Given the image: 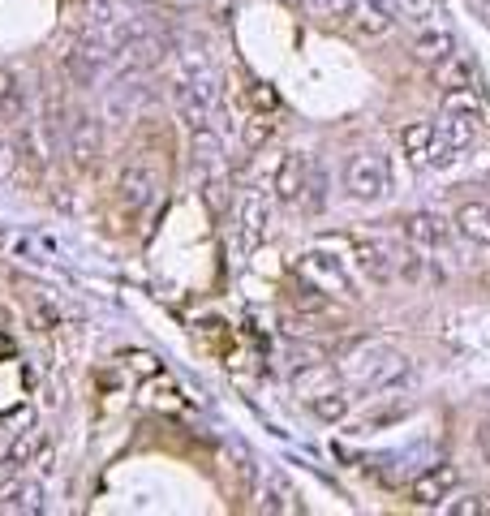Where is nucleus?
Instances as JSON below:
<instances>
[{
  "label": "nucleus",
  "mask_w": 490,
  "mask_h": 516,
  "mask_svg": "<svg viewBox=\"0 0 490 516\" xmlns=\"http://www.w3.org/2000/svg\"><path fill=\"white\" fill-rule=\"evenodd\" d=\"M396 280H405V284H422L426 280L422 246H396Z\"/></svg>",
  "instance_id": "nucleus-18"
},
{
  "label": "nucleus",
  "mask_w": 490,
  "mask_h": 516,
  "mask_svg": "<svg viewBox=\"0 0 490 516\" xmlns=\"http://www.w3.org/2000/svg\"><path fill=\"white\" fill-rule=\"evenodd\" d=\"M374 5H383V9H392L396 18H400V0H374Z\"/></svg>",
  "instance_id": "nucleus-26"
},
{
  "label": "nucleus",
  "mask_w": 490,
  "mask_h": 516,
  "mask_svg": "<svg viewBox=\"0 0 490 516\" xmlns=\"http://www.w3.org/2000/svg\"><path fill=\"white\" fill-rule=\"evenodd\" d=\"M237 224H241L245 246H258V241L267 237V228H271V203L258 190H245L241 203H237Z\"/></svg>",
  "instance_id": "nucleus-8"
},
{
  "label": "nucleus",
  "mask_w": 490,
  "mask_h": 516,
  "mask_svg": "<svg viewBox=\"0 0 490 516\" xmlns=\"http://www.w3.org/2000/svg\"><path fill=\"white\" fill-rule=\"evenodd\" d=\"M490 504H486V499L482 495H473V499H460V504H448V512L452 516H482Z\"/></svg>",
  "instance_id": "nucleus-22"
},
{
  "label": "nucleus",
  "mask_w": 490,
  "mask_h": 516,
  "mask_svg": "<svg viewBox=\"0 0 490 516\" xmlns=\"http://www.w3.org/2000/svg\"><path fill=\"white\" fill-rule=\"evenodd\" d=\"M297 276L310 280V284H319V289H331V293H336V289L349 293V276H344V267L331 254H306L297 263Z\"/></svg>",
  "instance_id": "nucleus-10"
},
{
  "label": "nucleus",
  "mask_w": 490,
  "mask_h": 516,
  "mask_svg": "<svg viewBox=\"0 0 490 516\" xmlns=\"http://www.w3.org/2000/svg\"><path fill=\"white\" fill-rule=\"evenodd\" d=\"M452 224L469 246H490V203H478V198H473V203H465L456 211Z\"/></svg>",
  "instance_id": "nucleus-11"
},
{
  "label": "nucleus",
  "mask_w": 490,
  "mask_h": 516,
  "mask_svg": "<svg viewBox=\"0 0 490 516\" xmlns=\"http://www.w3.org/2000/svg\"><path fill=\"white\" fill-rule=\"evenodd\" d=\"M26 112V86H22V74L13 65H0V117L9 121H22Z\"/></svg>",
  "instance_id": "nucleus-15"
},
{
  "label": "nucleus",
  "mask_w": 490,
  "mask_h": 516,
  "mask_svg": "<svg viewBox=\"0 0 490 516\" xmlns=\"http://www.w3.org/2000/svg\"><path fill=\"white\" fill-rule=\"evenodd\" d=\"M435 142H439V129L430 125V121H413V125L400 129V147H405V155H409L413 164H430Z\"/></svg>",
  "instance_id": "nucleus-14"
},
{
  "label": "nucleus",
  "mask_w": 490,
  "mask_h": 516,
  "mask_svg": "<svg viewBox=\"0 0 490 516\" xmlns=\"http://www.w3.org/2000/svg\"><path fill=\"white\" fill-rule=\"evenodd\" d=\"M344 185L357 203H379V198L392 194V168L379 151H353L349 164H344Z\"/></svg>",
  "instance_id": "nucleus-1"
},
{
  "label": "nucleus",
  "mask_w": 490,
  "mask_h": 516,
  "mask_svg": "<svg viewBox=\"0 0 490 516\" xmlns=\"http://www.w3.org/2000/svg\"><path fill=\"white\" fill-rule=\"evenodd\" d=\"M478 443H482V452L490 456V426H482V430H478Z\"/></svg>",
  "instance_id": "nucleus-25"
},
{
  "label": "nucleus",
  "mask_w": 490,
  "mask_h": 516,
  "mask_svg": "<svg viewBox=\"0 0 490 516\" xmlns=\"http://www.w3.org/2000/svg\"><path fill=\"white\" fill-rule=\"evenodd\" d=\"M310 168H314V160H306L301 151H288V155H284L280 168H276V181H271V190H276L280 203H288V207H301V203H306Z\"/></svg>",
  "instance_id": "nucleus-4"
},
{
  "label": "nucleus",
  "mask_w": 490,
  "mask_h": 516,
  "mask_svg": "<svg viewBox=\"0 0 490 516\" xmlns=\"http://www.w3.org/2000/svg\"><path fill=\"white\" fill-rule=\"evenodd\" d=\"M448 220L443 215H435V211H413V215H405V241L409 246H422V250H439L443 241H448Z\"/></svg>",
  "instance_id": "nucleus-9"
},
{
  "label": "nucleus",
  "mask_w": 490,
  "mask_h": 516,
  "mask_svg": "<svg viewBox=\"0 0 490 516\" xmlns=\"http://www.w3.org/2000/svg\"><path fill=\"white\" fill-rule=\"evenodd\" d=\"M254 104H258V108H276V95H271L267 86L258 82V86H254Z\"/></svg>",
  "instance_id": "nucleus-24"
},
{
  "label": "nucleus",
  "mask_w": 490,
  "mask_h": 516,
  "mask_svg": "<svg viewBox=\"0 0 490 516\" xmlns=\"http://www.w3.org/2000/svg\"><path fill=\"white\" fill-rule=\"evenodd\" d=\"M263 512H297V495H293V486H284L280 478H271L267 482V491H263V504H258Z\"/></svg>",
  "instance_id": "nucleus-20"
},
{
  "label": "nucleus",
  "mask_w": 490,
  "mask_h": 516,
  "mask_svg": "<svg viewBox=\"0 0 490 516\" xmlns=\"http://www.w3.org/2000/svg\"><path fill=\"white\" fill-rule=\"evenodd\" d=\"M310 413L319 422H344L349 418V396L344 392H319V396H310Z\"/></svg>",
  "instance_id": "nucleus-19"
},
{
  "label": "nucleus",
  "mask_w": 490,
  "mask_h": 516,
  "mask_svg": "<svg viewBox=\"0 0 490 516\" xmlns=\"http://www.w3.org/2000/svg\"><path fill=\"white\" fill-rule=\"evenodd\" d=\"M99 151H104V129H99L95 117H74L69 125V155H74L78 168H95Z\"/></svg>",
  "instance_id": "nucleus-7"
},
{
  "label": "nucleus",
  "mask_w": 490,
  "mask_h": 516,
  "mask_svg": "<svg viewBox=\"0 0 490 516\" xmlns=\"http://www.w3.org/2000/svg\"><path fill=\"white\" fill-rule=\"evenodd\" d=\"M271 134H276V121L258 112V117H250V125H245V147H263Z\"/></svg>",
  "instance_id": "nucleus-21"
},
{
  "label": "nucleus",
  "mask_w": 490,
  "mask_h": 516,
  "mask_svg": "<svg viewBox=\"0 0 490 516\" xmlns=\"http://www.w3.org/2000/svg\"><path fill=\"white\" fill-rule=\"evenodd\" d=\"M357 263H362V271H366V280L370 284H392L396 280V246H387V241H379V237H370V241H357Z\"/></svg>",
  "instance_id": "nucleus-5"
},
{
  "label": "nucleus",
  "mask_w": 490,
  "mask_h": 516,
  "mask_svg": "<svg viewBox=\"0 0 490 516\" xmlns=\"http://www.w3.org/2000/svg\"><path fill=\"white\" fill-rule=\"evenodd\" d=\"M155 194H160V172L151 168V160L147 155H125V164L117 168V203L142 215L155 203Z\"/></svg>",
  "instance_id": "nucleus-2"
},
{
  "label": "nucleus",
  "mask_w": 490,
  "mask_h": 516,
  "mask_svg": "<svg viewBox=\"0 0 490 516\" xmlns=\"http://www.w3.org/2000/svg\"><path fill=\"white\" fill-rule=\"evenodd\" d=\"M323 13H336V18H349L353 13V0H314Z\"/></svg>",
  "instance_id": "nucleus-23"
},
{
  "label": "nucleus",
  "mask_w": 490,
  "mask_h": 516,
  "mask_svg": "<svg viewBox=\"0 0 490 516\" xmlns=\"http://www.w3.org/2000/svg\"><path fill=\"white\" fill-rule=\"evenodd\" d=\"M452 52H456V39H452V31H443V26H426V31L413 35V56L426 65H439L443 56H452Z\"/></svg>",
  "instance_id": "nucleus-13"
},
{
  "label": "nucleus",
  "mask_w": 490,
  "mask_h": 516,
  "mask_svg": "<svg viewBox=\"0 0 490 516\" xmlns=\"http://www.w3.org/2000/svg\"><path fill=\"white\" fill-rule=\"evenodd\" d=\"M43 439L39 430H22L18 439L9 443V452H5V465L13 469V473H22V469H35V461H39V452H43Z\"/></svg>",
  "instance_id": "nucleus-17"
},
{
  "label": "nucleus",
  "mask_w": 490,
  "mask_h": 516,
  "mask_svg": "<svg viewBox=\"0 0 490 516\" xmlns=\"http://www.w3.org/2000/svg\"><path fill=\"white\" fill-rule=\"evenodd\" d=\"M349 18L357 26V35H366V39H379V35H387L396 26V13L383 9V5H374V0H353Z\"/></svg>",
  "instance_id": "nucleus-12"
},
{
  "label": "nucleus",
  "mask_w": 490,
  "mask_h": 516,
  "mask_svg": "<svg viewBox=\"0 0 490 516\" xmlns=\"http://www.w3.org/2000/svg\"><path fill=\"white\" fill-rule=\"evenodd\" d=\"M430 78H435V86H439L443 95H448V91H473V69L460 61L456 52L443 56L439 65H430Z\"/></svg>",
  "instance_id": "nucleus-16"
},
{
  "label": "nucleus",
  "mask_w": 490,
  "mask_h": 516,
  "mask_svg": "<svg viewBox=\"0 0 490 516\" xmlns=\"http://www.w3.org/2000/svg\"><path fill=\"white\" fill-rule=\"evenodd\" d=\"M456 486H460V469L452 461H439V465H430L422 469L417 478L409 482V499L417 508H439L443 499H452L456 495Z\"/></svg>",
  "instance_id": "nucleus-3"
},
{
  "label": "nucleus",
  "mask_w": 490,
  "mask_h": 516,
  "mask_svg": "<svg viewBox=\"0 0 490 516\" xmlns=\"http://www.w3.org/2000/svg\"><path fill=\"white\" fill-rule=\"evenodd\" d=\"M280 5H288V9H301V5H306V0H280Z\"/></svg>",
  "instance_id": "nucleus-27"
},
{
  "label": "nucleus",
  "mask_w": 490,
  "mask_h": 516,
  "mask_svg": "<svg viewBox=\"0 0 490 516\" xmlns=\"http://www.w3.org/2000/svg\"><path fill=\"white\" fill-rule=\"evenodd\" d=\"M482 5H486V9H490V0H482Z\"/></svg>",
  "instance_id": "nucleus-28"
},
{
  "label": "nucleus",
  "mask_w": 490,
  "mask_h": 516,
  "mask_svg": "<svg viewBox=\"0 0 490 516\" xmlns=\"http://www.w3.org/2000/svg\"><path fill=\"white\" fill-rule=\"evenodd\" d=\"M43 508H48L43 486L9 469V478L0 482V512H43Z\"/></svg>",
  "instance_id": "nucleus-6"
}]
</instances>
